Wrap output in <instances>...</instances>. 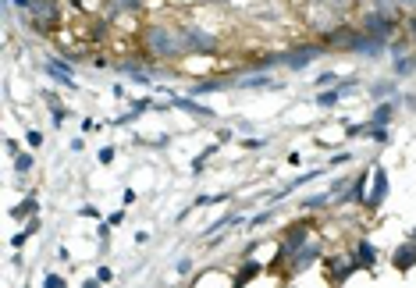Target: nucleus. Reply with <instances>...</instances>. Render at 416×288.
<instances>
[{
	"label": "nucleus",
	"instance_id": "f257e3e1",
	"mask_svg": "<svg viewBox=\"0 0 416 288\" xmlns=\"http://www.w3.org/2000/svg\"><path fill=\"white\" fill-rule=\"evenodd\" d=\"M139 46L146 57L153 61H182L189 54V43L182 26H167V21H150L139 29Z\"/></svg>",
	"mask_w": 416,
	"mask_h": 288
},
{
	"label": "nucleus",
	"instance_id": "f03ea898",
	"mask_svg": "<svg viewBox=\"0 0 416 288\" xmlns=\"http://www.w3.org/2000/svg\"><path fill=\"white\" fill-rule=\"evenodd\" d=\"M29 21H32V29L39 36H50L57 29V21H61V4H57V0H32Z\"/></svg>",
	"mask_w": 416,
	"mask_h": 288
},
{
	"label": "nucleus",
	"instance_id": "7ed1b4c3",
	"mask_svg": "<svg viewBox=\"0 0 416 288\" xmlns=\"http://www.w3.org/2000/svg\"><path fill=\"white\" fill-rule=\"evenodd\" d=\"M185 43H189V54H217L221 50V39L214 32H207L203 26H182Z\"/></svg>",
	"mask_w": 416,
	"mask_h": 288
},
{
	"label": "nucleus",
	"instance_id": "20e7f679",
	"mask_svg": "<svg viewBox=\"0 0 416 288\" xmlns=\"http://www.w3.org/2000/svg\"><path fill=\"white\" fill-rule=\"evenodd\" d=\"M324 50H328V43H324V39H321V43H303V46H296V50L281 54V64L292 68V71H299V68L313 64L316 57H324Z\"/></svg>",
	"mask_w": 416,
	"mask_h": 288
},
{
	"label": "nucleus",
	"instance_id": "39448f33",
	"mask_svg": "<svg viewBox=\"0 0 416 288\" xmlns=\"http://www.w3.org/2000/svg\"><path fill=\"white\" fill-rule=\"evenodd\" d=\"M359 29L370 32V36H377V39H388V43H391V36H395V29H399V18H388V15H381V11L370 8V11L363 15Z\"/></svg>",
	"mask_w": 416,
	"mask_h": 288
},
{
	"label": "nucleus",
	"instance_id": "423d86ee",
	"mask_svg": "<svg viewBox=\"0 0 416 288\" xmlns=\"http://www.w3.org/2000/svg\"><path fill=\"white\" fill-rule=\"evenodd\" d=\"M310 242V224H292L288 231H285V238H281V253H278V267H281V260H288L292 253H296L299 246H306Z\"/></svg>",
	"mask_w": 416,
	"mask_h": 288
},
{
	"label": "nucleus",
	"instance_id": "0eeeda50",
	"mask_svg": "<svg viewBox=\"0 0 416 288\" xmlns=\"http://www.w3.org/2000/svg\"><path fill=\"white\" fill-rule=\"evenodd\" d=\"M321 256H324L321 242H306V246H299L296 253L288 256V260H292V267H288V278H292V274H299V271H306L310 263H316V260H321Z\"/></svg>",
	"mask_w": 416,
	"mask_h": 288
},
{
	"label": "nucleus",
	"instance_id": "6e6552de",
	"mask_svg": "<svg viewBox=\"0 0 416 288\" xmlns=\"http://www.w3.org/2000/svg\"><path fill=\"white\" fill-rule=\"evenodd\" d=\"M388 46H391L388 39H377V36H370V32L359 29V36H356V43H352V54H363V57L374 61V57H381V54L388 50Z\"/></svg>",
	"mask_w": 416,
	"mask_h": 288
},
{
	"label": "nucleus",
	"instance_id": "1a4fd4ad",
	"mask_svg": "<svg viewBox=\"0 0 416 288\" xmlns=\"http://www.w3.org/2000/svg\"><path fill=\"white\" fill-rule=\"evenodd\" d=\"M356 36H359V29H352V26H338L331 36H324V43H328V50H349V54H352Z\"/></svg>",
	"mask_w": 416,
	"mask_h": 288
},
{
	"label": "nucleus",
	"instance_id": "9d476101",
	"mask_svg": "<svg viewBox=\"0 0 416 288\" xmlns=\"http://www.w3.org/2000/svg\"><path fill=\"white\" fill-rule=\"evenodd\" d=\"M384 196H388V171H384V167H374V192L363 200V207L366 210H377L384 203Z\"/></svg>",
	"mask_w": 416,
	"mask_h": 288
},
{
	"label": "nucleus",
	"instance_id": "9b49d317",
	"mask_svg": "<svg viewBox=\"0 0 416 288\" xmlns=\"http://www.w3.org/2000/svg\"><path fill=\"white\" fill-rule=\"evenodd\" d=\"M363 189H366V175H359L356 182H349V189H346V192H338V196H334V200H338V207L363 203V200H366V192H363Z\"/></svg>",
	"mask_w": 416,
	"mask_h": 288
},
{
	"label": "nucleus",
	"instance_id": "f8f14e48",
	"mask_svg": "<svg viewBox=\"0 0 416 288\" xmlns=\"http://www.w3.org/2000/svg\"><path fill=\"white\" fill-rule=\"evenodd\" d=\"M391 263H395L399 271H413L416 267V238H409L406 246H399L395 253H391Z\"/></svg>",
	"mask_w": 416,
	"mask_h": 288
},
{
	"label": "nucleus",
	"instance_id": "ddd939ff",
	"mask_svg": "<svg viewBox=\"0 0 416 288\" xmlns=\"http://www.w3.org/2000/svg\"><path fill=\"white\" fill-rule=\"evenodd\" d=\"M359 82L356 79H346V82H338L334 89H328V93H316V104H321V107H331V104H338L341 100V96H346V93H352Z\"/></svg>",
	"mask_w": 416,
	"mask_h": 288
},
{
	"label": "nucleus",
	"instance_id": "4468645a",
	"mask_svg": "<svg viewBox=\"0 0 416 288\" xmlns=\"http://www.w3.org/2000/svg\"><path fill=\"white\" fill-rule=\"evenodd\" d=\"M175 107H178V111H185V114L203 117V122H210V117H214V111H210V107L196 104V96H175Z\"/></svg>",
	"mask_w": 416,
	"mask_h": 288
},
{
	"label": "nucleus",
	"instance_id": "2eb2a0df",
	"mask_svg": "<svg viewBox=\"0 0 416 288\" xmlns=\"http://www.w3.org/2000/svg\"><path fill=\"white\" fill-rule=\"evenodd\" d=\"M352 263H356V267H374V263H377V249L366 242V238H359L356 253H352Z\"/></svg>",
	"mask_w": 416,
	"mask_h": 288
},
{
	"label": "nucleus",
	"instance_id": "dca6fc26",
	"mask_svg": "<svg viewBox=\"0 0 416 288\" xmlns=\"http://www.w3.org/2000/svg\"><path fill=\"white\" fill-rule=\"evenodd\" d=\"M117 71L132 75V82H139V86H150V82H153V79H150V71H146L142 64H135V61H117Z\"/></svg>",
	"mask_w": 416,
	"mask_h": 288
},
{
	"label": "nucleus",
	"instance_id": "f3484780",
	"mask_svg": "<svg viewBox=\"0 0 416 288\" xmlns=\"http://www.w3.org/2000/svg\"><path fill=\"white\" fill-rule=\"evenodd\" d=\"M111 4V15H142L146 0H107Z\"/></svg>",
	"mask_w": 416,
	"mask_h": 288
},
{
	"label": "nucleus",
	"instance_id": "a211bd4d",
	"mask_svg": "<svg viewBox=\"0 0 416 288\" xmlns=\"http://www.w3.org/2000/svg\"><path fill=\"white\" fill-rule=\"evenodd\" d=\"M395 107H399V96H395V100L377 104V111H374V117H370V125H388L391 117H395Z\"/></svg>",
	"mask_w": 416,
	"mask_h": 288
},
{
	"label": "nucleus",
	"instance_id": "6ab92c4d",
	"mask_svg": "<svg viewBox=\"0 0 416 288\" xmlns=\"http://www.w3.org/2000/svg\"><path fill=\"white\" fill-rule=\"evenodd\" d=\"M231 82L228 79H207V82H196L189 89V96H207V93H217V89H228Z\"/></svg>",
	"mask_w": 416,
	"mask_h": 288
},
{
	"label": "nucleus",
	"instance_id": "aec40b11",
	"mask_svg": "<svg viewBox=\"0 0 416 288\" xmlns=\"http://www.w3.org/2000/svg\"><path fill=\"white\" fill-rule=\"evenodd\" d=\"M374 11H381V15H388V18H402L399 0H374Z\"/></svg>",
	"mask_w": 416,
	"mask_h": 288
},
{
	"label": "nucleus",
	"instance_id": "412c9836",
	"mask_svg": "<svg viewBox=\"0 0 416 288\" xmlns=\"http://www.w3.org/2000/svg\"><path fill=\"white\" fill-rule=\"evenodd\" d=\"M235 86L238 89H263V86H271V75H246V79H238Z\"/></svg>",
	"mask_w": 416,
	"mask_h": 288
},
{
	"label": "nucleus",
	"instance_id": "4be33fe9",
	"mask_svg": "<svg viewBox=\"0 0 416 288\" xmlns=\"http://www.w3.org/2000/svg\"><path fill=\"white\" fill-rule=\"evenodd\" d=\"M328 200H331V192H321V196H306V200H303V210H324Z\"/></svg>",
	"mask_w": 416,
	"mask_h": 288
},
{
	"label": "nucleus",
	"instance_id": "5701e85b",
	"mask_svg": "<svg viewBox=\"0 0 416 288\" xmlns=\"http://www.w3.org/2000/svg\"><path fill=\"white\" fill-rule=\"evenodd\" d=\"M32 164H36L32 153H18V157H15V171H18V175H29V171H32Z\"/></svg>",
	"mask_w": 416,
	"mask_h": 288
},
{
	"label": "nucleus",
	"instance_id": "b1692460",
	"mask_svg": "<svg viewBox=\"0 0 416 288\" xmlns=\"http://www.w3.org/2000/svg\"><path fill=\"white\" fill-rule=\"evenodd\" d=\"M391 93H399L395 82H374L370 86V96H377V100H381V96H391Z\"/></svg>",
	"mask_w": 416,
	"mask_h": 288
},
{
	"label": "nucleus",
	"instance_id": "393cba45",
	"mask_svg": "<svg viewBox=\"0 0 416 288\" xmlns=\"http://www.w3.org/2000/svg\"><path fill=\"white\" fill-rule=\"evenodd\" d=\"M260 274V267H256V263H246V267H242L238 274H235V285H246V281H253Z\"/></svg>",
	"mask_w": 416,
	"mask_h": 288
},
{
	"label": "nucleus",
	"instance_id": "a878e982",
	"mask_svg": "<svg viewBox=\"0 0 416 288\" xmlns=\"http://www.w3.org/2000/svg\"><path fill=\"white\" fill-rule=\"evenodd\" d=\"M399 61H395V75H409V71L416 68V57H402V54H395Z\"/></svg>",
	"mask_w": 416,
	"mask_h": 288
},
{
	"label": "nucleus",
	"instance_id": "bb28decb",
	"mask_svg": "<svg viewBox=\"0 0 416 288\" xmlns=\"http://www.w3.org/2000/svg\"><path fill=\"white\" fill-rule=\"evenodd\" d=\"M214 153H217V146H207V150H203L200 157H196V160H192V171H196V175H200V171H203V164H207V160H210Z\"/></svg>",
	"mask_w": 416,
	"mask_h": 288
},
{
	"label": "nucleus",
	"instance_id": "cd10ccee",
	"mask_svg": "<svg viewBox=\"0 0 416 288\" xmlns=\"http://www.w3.org/2000/svg\"><path fill=\"white\" fill-rule=\"evenodd\" d=\"M36 228H39V224L32 221V224H29L26 231H21V235H15V238H11V246H15V249H18V246H26V238H32V235H36Z\"/></svg>",
	"mask_w": 416,
	"mask_h": 288
},
{
	"label": "nucleus",
	"instance_id": "c85d7f7f",
	"mask_svg": "<svg viewBox=\"0 0 416 288\" xmlns=\"http://www.w3.org/2000/svg\"><path fill=\"white\" fill-rule=\"evenodd\" d=\"M26 213H36V200H26V207H15L11 218H26Z\"/></svg>",
	"mask_w": 416,
	"mask_h": 288
},
{
	"label": "nucleus",
	"instance_id": "c756f323",
	"mask_svg": "<svg viewBox=\"0 0 416 288\" xmlns=\"http://www.w3.org/2000/svg\"><path fill=\"white\" fill-rule=\"evenodd\" d=\"M43 288H64V278H61V274H46V278H43Z\"/></svg>",
	"mask_w": 416,
	"mask_h": 288
},
{
	"label": "nucleus",
	"instance_id": "7c9ffc66",
	"mask_svg": "<svg viewBox=\"0 0 416 288\" xmlns=\"http://www.w3.org/2000/svg\"><path fill=\"white\" fill-rule=\"evenodd\" d=\"M267 221H271V210H267V213H256V218L249 221V228H263Z\"/></svg>",
	"mask_w": 416,
	"mask_h": 288
},
{
	"label": "nucleus",
	"instance_id": "2f4dec72",
	"mask_svg": "<svg viewBox=\"0 0 416 288\" xmlns=\"http://www.w3.org/2000/svg\"><path fill=\"white\" fill-rule=\"evenodd\" d=\"M96 278H100V285H107V281H114V271H111V267H100V271H96Z\"/></svg>",
	"mask_w": 416,
	"mask_h": 288
},
{
	"label": "nucleus",
	"instance_id": "473e14b6",
	"mask_svg": "<svg viewBox=\"0 0 416 288\" xmlns=\"http://www.w3.org/2000/svg\"><path fill=\"white\" fill-rule=\"evenodd\" d=\"M331 82H338V75H334V71H324V75L316 79V86H331Z\"/></svg>",
	"mask_w": 416,
	"mask_h": 288
},
{
	"label": "nucleus",
	"instance_id": "72a5a7b5",
	"mask_svg": "<svg viewBox=\"0 0 416 288\" xmlns=\"http://www.w3.org/2000/svg\"><path fill=\"white\" fill-rule=\"evenodd\" d=\"M111 160H114V146H104L100 150V164H111Z\"/></svg>",
	"mask_w": 416,
	"mask_h": 288
},
{
	"label": "nucleus",
	"instance_id": "f704fd0d",
	"mask_svg": "<svg viewBox=\"0 0 416 288\" xmlns=\"http://www.w3.org/2000/svg\"><path fill=\"white\" fill-rule=\"evenodd\" d=\"M399 8H402L406 15H416V0H399Z\"/></svg>",
	"mask_w": 416,
	"mask_h": 288
},
{
	"label": "nucleus",
	"instance_id": "c9c22d12",
	"mask_svg": "<svg viewBox=\"0 0 416 288\" xmlns=\"http://www.w3.org/2000/svg\"><path fill=\"white\" fill-rule=\"evenodd\" d=\"M406 29H409V36H413V43H416V15L406 18Z\"/></svg>",
	"mask_w": 416,
	"mask_h": 288
},
{
	"label": "nucleus",
	"instance_id": "e433bc0d",
	"mask_svg": "<svg viewBox=\"0 0 416 288\" xmlns=\"http://www.w3.org/2000/svg\"><path fill=\"white\" fill-rule=\"evenodd\" d=\"M39 142H43V132L32 128V132H29V146H39Z\"/></svg>",
	"mask_w": 416,
	"mask_h": 288
},
{
	"label": "nucleus",
	"instance_id": "4c0bfd02",
	"mask_svg": "<svg viewBox=\"0 0 416 288\" xmlns=\"http://www.w3.org/2000/svg\"><path fill=\"white\" fill-rule=\"evenodd\" d=\"M242 146H246V150H260V146H263V139H246Z\"/></svg>",
	"mask_w": 416,
	"mask_h": 288
},
{
	"label": "nucleus",
	"instance_id": "58836bf2",
	"mask_svg": "<svg viewBox=\"0 0 416 288\" xmlns=\"http://www.w3.org/2000/svg\"><path fill=\"white\" fill-rule=\"evenodd\" d=\"M121 221H125V213H121V210H117V213H111V221H107V224H111V228H117Z\"/></svg>",
	"mask_w": 416,
	"mask_h": 288
},
{
	"label": "nucleus",
	"instance_id": "ea45409f",
	"mask_svg": "<svg viewBox=\"0 0 416 288\" xmlns=\"http://www.w3.org/2000/svg\"><path fill=\"white\" fill-rule=\"evenodd\" d=\"M11 4H15L18 11H29V8H32V0H11Z\"/></svg>",
	"mask_w": 416,
	"mask_h": 288
},
{
	"label": "nucleus",
	"instance_id": "a19ab883",
	"mask_svg": "<svg viewBox=\"0 0 416 288\" xmlns=\"http://www.w3.org/2000/svg\"><path fill=\"white\" fill-rule=\"evenodd\" d=\"M192 271V260H178V274H189Z\"/></svg>",
	"mask_w": 416,
	"mask_h": 288
},
{
	"label": "nucleus",
	"instance_id": "79ce46f5",
	"mask_svg": "<svg viewBox=\"0 0 416 288\" xmlns=\"http://www.w3.org/2000/svg\"><path fill=\"white\" fill-rule=\"evenodd\" d=\"M409 238H416V228H413V231H409Z\"/></svg>",
	"mask_w": 416,
	"mask_h": 288
}]
</instances>
